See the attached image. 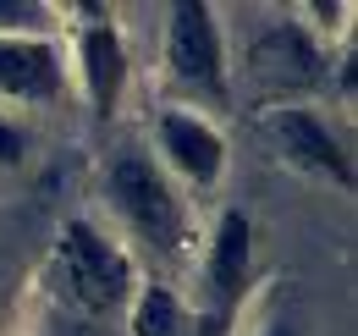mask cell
I'll list each match as a JSON object with an SVG mask.
<instances>
[{
  "instance_id": "6da1fadb",
  "label": "cell",
  "mask_w": 358,
  "mask_h": 336,
  "mask_svg": "<svg viewBox=\"0 0 358 336\" xmlns=\"http://www.w3.org/2000/svg\"><path fill=\"white\" fill-rule=\"evenodd\" d=\"M50 276L55 287L66 293L72 309L83 314H110V309H127L138 293V276H133V259L127 248L99 232L94 220H66L55 232V253H50Z\"/></svg>"
},
{
  "instance_id": "7a4b0ae2",
  "label": "cell",
  "mask_w": 358,
  "mask_h": 336,
  "mask_svg": "<svg viewBox=\"0 0 358 336\" xmlns=\"http://www.w3.org/2000/svg\"><path fill=\"white\" fill-rule=\"evenodd\" d=\"M105 199L149 253L182 259V248H187V204H182L177 182L160 171V160H149L138 149L116 155L105 166Z\"/></svg>"
},
{
  "instance_id": "3957f363",
  "label": "cell",
  "mask_w": 358,
  "mask_h": 336,
  "mask_svg": "<svg viewBox=\"0 0 358 336\" xmlns=\"http://www.w3.org/2000/svg\"><path fill=\"white\" fill-rule=\"evenodd\" d=\"M248 276H254V220L243 210H226L210 232V248H204V303L193 314V336H226L243 293H248Z\"/></svg>"
},
{
  "instance_id": "277c9868",
  "label": "cell",
  "mask_w": 358,
  "mask_h": 336,
  "mask_svg": "<svg viewBox=\"0 0 358 336\" xmlns=\"http://www.w3.org/2000/svg\"><path fill=\"white\" fill-rule=\"evenodd\" d=\"M166 72L171 83L204 99H226V39L215 22V6L177 0L166 22Z\"/></svg>"
},
{
  "instance_id": "5b68a950",
  "label": "cell",
  "mask_w": 358,
  "mask_h": 336,
  "mask_svg": "<svg viewBox=\"0 0 358 336\" xmlns=\"http://www.w3.org/2000/svg\"><path fill=\"white\" fill-rule=\"evenodd\" d=\"M270 138H275V149H281V160L298 171H309L320 182H336L342 193H353L358 171H353V155H348V144L331 132L325 116H314L309 105H281V111H270Z\"/></svg>"
},
{
  "instance_id": "8992f818",
  "label": "cell",
  "mask_w": 358,
  "mask_h": 336,
  "mask_svg": "<svg viewBox=\"0 0 358 336\" xmlns=\"http://www.w3.org/2000/svg\"><path fill=\"white\" fill-rule=\"evenodd\" d=\"M78 78L89 94V111L99 122H110L122 111V94L133 78V55H127V34L116 17H94L78 28Z\"/></svg>"
},
{
  "instance_id": "52a82bcc",
  "label": "cell",
  "mask_w": 358,
  "mask_h": 336,
  "mask_svg": "<svg viewBox=\"0 0 358 336\" xmlns=\"http://www.w3.org/2000/svg\"><path fill=\"white\" fill-rule=\"evenodd\" d=\"M155 144H160V171L166 176H182L193 188H215L226 176V138L199 111H160Z\"/></svg>"
},
{
  "instance_id": "ba28073f",
  "label": "cell",
  "mask_w": 358,
  "mask_h": 336,
  "mask_svg": "<svg viewBox=\"0 0 358 336\" xmlns=\"http://www.w3.org/2000/svg\"><path fill=\"white\" fill-rule=\"evenodd\" d=\"M66 88V61L45 34H0V94L22 105H50Z\"/></svg>"
},
{
  "instance_id": "9c48e42d",
  "label": "cell",
  "mask_w": 358,
  "mask_h": 336,
  "mask_svg": "<svg viewBox=\"0 0 358 336\" xmlns=\"http://www.w3.org/2000/svg\"><path fill=\"white\" fill-rule=\"evenodd\" d=\"M325 50L303 22H270L254 39V72L270 88H314L325 83Z\"/></svg>"
},
{
  "instance_id": "30bf717a",
  "label": "cell",
  "mask_w": 358,
  "mask_h": 336,
  "mask_svg": "<svg viewBox=\"0 0 358 336\" xmlns=\"http://www.w3.org/2000/svg\"><path fill=\"white\" fill-rule=\"evenodd\" d=\"M133 336H193V314L171 287H138L133 293Z\"/></svg>"
},
{
  "instance_id": "8fae6325",
  "label": "cell",
  "mask_w": 358,
  "mask_h": 336,
  "mask_svg": "<svg viewBox=\"0 0 358 336\" xmlns=\"http://www.w3.org/2000/svg\"><path fill=\"white\" fill-rule=\"evenodd\" d=\"M50 22L45 6H34V0H0V34H39Z\"/></svg>"
},
{
  "instance_id": "7c38bea8",
  "label": "cell",
  "mask_w": 358,
  "mask_h": 336,
  "mask_svg": "<svg viewBox=\"0 0 358 336\" xmlns=\"http://www.w3.org/2000/svg\"><path fill=\"white\" fill-rule=\"evenodd\" d=\"M28 149H34L28 127H17V122H0V171L22 166V160H28Z\"/></svg>"
},
{
  "instance_id": "4fadbf2b",
  "label": "cell",
  "mask_w": 358,
  "mask_h": 336,
  "mask_svg": "<svg viewBox=\"0 0 358 336\" xmlns=\"http://www.w3.org/2000/svg\"><path fill=\"white\" fill-rule=\"evenodd\" d=\"M259 336H298V331H292L287 320H275V326H265V331H259Z\"/></svg>"
},
{
  "instance_id": "5bb4252c",
  "label": "cell",
  "mask_w": 358,
  "mask_h": 336,
  "mask_svg": "<svg viewBox=\"0 0 358 336\" xmlns=\"http://www.w3.org/2000/svg\"><path fill=\"white\" fill-rule=\"evenodd\" d=\"M50 336H99V331H83V326H66V331H50Z\"/></svg>"
}]
</instances>
